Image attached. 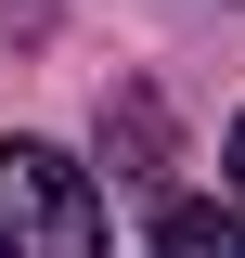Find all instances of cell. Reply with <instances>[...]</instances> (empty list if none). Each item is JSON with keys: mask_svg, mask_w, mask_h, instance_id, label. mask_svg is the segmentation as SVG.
<instances>
[{"mask_svg": "<svg viewBox=\"0 0 245 258\" xmlns=\"http://www.w3.org/2000/svg\"><path fill=\"white\" fill-rule=\"evenodd\" d=\"M0 258H103V207L78 181V155L0 142Z\"/></svg>", "mask_w": 245, "mask_h": 258, "instance_id": "obj_1", "label": "cell"}, {"mask_svg": "<svg viewBox=\"0 0 245 258\" xmlns=\"http://www.w3.org/2000/svg\"><path fill=\"white\" fill-rule=\"evenodd\" d=\"M168 258H245V207H168Z\"/></svg>", "mask_w": 245, "mask_h": 258, "instance_id": "obj_2", "label": "cell"}, {"mask_svg": "<svg viewBox=\"0 0 245 258\" xmlns=\"http://www.w3.org/2000/svg\"><path fill=\"white\" fill-rule=\"evenodd\" d=\"M219 168H232V207H245V116H232V155H219Z\"/></svg>", "mask_w": 245, "mask_h": 258, "instance_id": "obj_3", "label": "cell"}]
</instances>
